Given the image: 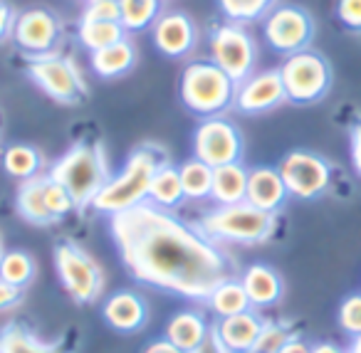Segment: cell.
Here are the masks:
<instances>
[{"label": "cell", "instance_id": "7bdbcfd3", "mask_svg": "<svg viewBox=\"0 0 361 353\" xmlns=\"http://www.w3.org/2000/svg\"><path fill=\"white\" fill-rule=\"evenodd\" d=\"M280 353H312V346H307L302 338H295L292 343H287L285 348H282Z\"/></svg>", "mask_w": 361, "mask_h": 353}, {"label": "cell", "instance_id": "277c9868", "mask_svg": "<svg viewBox=\"0 0 361 353\" xmlns=\"http://www.w3.org/2000/svg\"><path fill=\"white\" fill-rule=\"evenodd\" d=\"M238 82L213 60H196L180 75V101L196 116L211 119L235 106Z\"/></svg>", "mask_w": 361, "mask_h": 353}, {"label": "cell", "instance_id": "1f68e13d", "mask_svg": "<svg viewBox=\"0 0 361 353\" xmlns=\"http://www.w3.org/2000/svg\"><path fill=\"white\" fill-rule=\"evenodd\" d=\"M35 277V262L27 252L13 249V252L3 254V264H0V279L16 287H27Z\"/></svg>", "mask_w": 361, "mask_h": 353}, {"label": "cell", "instance_id": "b9f144b4", "mask_svg": "<svg viewBox=\"0 0 361 353\" xmlns=\"http://www.w3.org/2000/svg\"><path fill=\"white\" fill-rule=\"evenodd\" d=\"M144 353H186L183 348H178L176 343H171L169 338H159V341H151L144 348Z\"/></svg>", "mask_w": 361, "mask_h": 353}, {"label": "cell", "instance_id": "f1b7e54d", "mask_svg": "<svg viewBox=\"0 0 361 353\" xmlns=\"http://www.w3.org/2000/svg\"><path fill=\"white\" fill-rule=\"evenodd\" d=\"M121 25L126 32H144L156 25L161 13V0H119Z\"/></svg>", "mask_w": 361, "mask_h": 353}, {"label": "cell", "instance_id": "8fae6325", "mask_svg": "<svg viewBox=\"0 0 361 353\" xmlns=\"http://www.w3.org/2000/svg\"><path fill=\"white\" fill-rule=\"evenodd\" d=\"M193 154L213 168L240 163L243 136L233 121L223 116H211V119H203L193 134Z\"/></svg>", "mask_w": 361, "mask_h": 353}, {"label": "cell", "instance_id": "ba28073f", "mask_svg": "<svg viewBox=\"0 0 361 353\" xmlns=\"http://www.w3.org/2000/svg\"><path fill=\"white\" fill-rule=\"evenodd\" d=\"M280 75L285 82L287 101H295V104H314L331 87L329 62L312 50L285 57V62L280 65Z\"/></svg>", "mask_w": 361, "mask_h": 353}, {"label": "cell", "instance_id": "5b68a950", "mask_svg": "<svg viewBox=\"0 0 361 353\" xmlns=\"http://www.w3.org/2000/svg\"><path fill=\"white\" fill-rule=\"evenodd\" d=\"M198 230L206 237L223 240V242L262 244L275 235L277 213H265L247 200L233 205H218L216 210H208L198 220Z\"/></svg>", "mask_w": 361, "mask_h": 353}, {"label": "cell", "instance_id": "ee69618b", "mask_svg": "<svg viewBox=\"0 0 361 353\" xmlns=\"http://www.w3.org/2000/svg\"><path fill=\"white\" fill-rule=\"evenodd\" d=\"M312 353H349V351H341L334 343H317V346H312Z\"/></svg>", "mask_w": 361, "mask_h": 353}, {"label": "cell", "instance_id": "44dd1931", "mask_svg": "<svg viewBox=\"0 0 361 353\" xmlns=\"http://www.w3.org/2000/svg\"><path fill=\"white\" fill-rule=\"evenodd\" d=\"M240 282L250 297L252 306H270L282 299V277L267 264H250L240 274Z\"/></svg>", "mask_w": 361, "mask_h": 353}, {"label": "cell", "instance_id": "4316f807", "mask_svg": "<svg viewBox=\"0 0 361 353\" xmlns=\"http://www.w3.org/2000/svg\"><path fill=\"white\" fill-rule=\"evenodd\" d=\"M183 198H186V193H183V183H180V171L171 163L161 166V171L156 173L154 183H151L149 203L171 210Z\"/></svg>", "mask_w": 361, "mask_h": 353}, {"label": "cell", "instance_id": "8d00e7d4", "mask_svg": "<svg viewBox=\"0 0 361 353\" xmlns=\"http://www.w3.org/2000/svg\"><path fill=\"white\" fill-rule=\"evenodd\" d=\"M336 16L349 30H361V0H339Z\"/></svg>", "mask_w": 361, "mask_h": 353}, {"label": "cell", "instance_id": "60d3db41", "mask_svg": "<svg viewBox=\"0 0 361 353\" xmlns=\"http://www.w3.org/2000/svg\"><path fill=\"white\" fill-rule=\"evenodd\" d=\"M191 353H231L226 346H223V341L218 338V333H216V328L211 326V333H208V338L201 343V346L196 348V351H191Z\"/></svg>", "mask_w": 361, "mask_h": 353}, {"label": "cell", "instance_id": "f546056e", "mask_svg": "<svg viewBox=\"0 0 361 353\" xmlns=\"http://www.w3.org/2000/svg\"><path fill=\"white\" fill-rule=\"evenodd\" d=\"M6 171L13 175V178H20V180H27L32 175H40L42 171V154L32 146H25V144H13L6 149Z\"/></svg>", "mask_w": 361, "mask_h": 353}, {"label": "cell", "instance_id": "30bf717a", "mask_svg": "<svg viewBox=\"0 0 361 353\" xmlns=\"http://www.w3.org/2000/svg\"><path fill=\"white\" fill-rule=\"evenodd\" d=\"M262 32L272 50L290 57L295 52L310 50L312 40H314V20L300 6H277L265 18Z\"/></svg>", "mask_w": 361, "mask_h": 353}, {"label": "cell", "instance_id": "4dcf8cb0", "mask_svg": "<svg viewBox=\"0 0 361 353\" xmlns=\"http://www.w3.org/2000/svg\"><path fill=\"white\" fill-rule=\"evenodd\" d=\"M221 3L223 16L231 23H252V20H265L280 0H218Z\"/></svg>", "mask_w": 361, "mask_h": 353}, {"label": "cell", "instance_id": "8992f818", "mask_svg": "<svg viewBox=\"0 0 361 353\" xmlns=\"http://www.w3.org/2000/svg\"><path fill=\"white\" fill-rule=\"evenodd\" d=\"M25 70L27 77L35 82V87H40L57 104H82L87 99V94H90L80 67L75 65V60H70L67 55H60V52L27 57Z\"/></svg>", "mask_w": 361, "mask_h": 353}, {"label": "cell", "instance_id": "7a4b0ae2", "mask_svg": "<svg viewBox=\"0 0 361 353\" xmlns=\"http://www.w3.org/2000/svg\"><path fill=\"white\" fill-rule=\"evenodd\" d=\"M166 163H169V159H166V151L161 146L144 144L134 149L126 159L124 168L116 175H111L109 183L97 195L94 208L104 215H116L146 203L151 193V183H154L161 166Z\"/></svg>", "mask_w": 361, "mask_h": 353}, {"label": "cell", "instance_id": "cb8c5ba5", "mask_svg": "<svg viewBox=\"0 0 361 353\" xmlns=\"http://www.w3.org/2000/svg\"><path fill=\"white\" fill-rule=\"evenodd\" d=\"M247 180L250 171L243 163H228L216 168V180H213V195L218 205H233L247 200Z\"/></svg>", "mask_w": 361, "mask_h": 353}, {"label": "cell", "instance_id": "603a6c76", "mask_svg": "<svg viewBox=\"0 0 361 353\" xmlns=\"http://www.w3.org/2000/svg\"><path fill=\"white\" fill-rule=\"evenodd\" d=\"M0 353H70L65 351V341H42L37 333L23 323H8L0 338Z\"/></svg>", "mask_w": 361, "mask_h": 353}, {"label": "cell", "instance_id": "7c38bea8", "mask_svg": "<svg viewBox=\"0 0 361 353\" xmlns=\"http://www.w3.org/2000/svg\"><path fill=\"white\" fill-rule=\"evenodd\" d=\"M277 168L285 178L290 195L302 200L319 198L331 183V166L312 151H290Z\"/></svg>", "mask_w": 361, "mask_h": 353}, {"label": "cell", "instance_id": "3957f363", "mask_svg": "<svg viewBox=\"0 0 361 353\" xmlns=\"http://www.w3.org/2000/svg\"><path fill=\"white\" fill-rule=\"evenodd\" d=\"M47 175L70 190L77 210H87L111 178L104 146L97 141H80L50 166Z\"/></svg>", "mask_w": 361, "mask_h": 353}, {"label": "cell", "instance_id": "484cf974", "mask_svg": "<svg viewBox=\"0 0 361 353\" xmlns=\"http://www.w3.org/2000/svg\"><path fill=\"white\" fill-rule=\"evenodd\" d=\"M180 183H183V193L191 200H203L213 195V180H216V168L208 166L201 159H191L186 163H180Z\"/></svg>", "mask_w": 361, "mask_h": 353}, {"label": "cell", "instance_id": "e575fe53", "mask_svg": "<svg viewBox=\"0 0 361 353\" xmlns=\"http://www.w3.org/2000/svg\"><path fill=\"white\" fill-rule=\"evenodd\" d=\"M339 318L341 331H346L349 336H361V294H351L339 304Z\"/></svg>", "mask_w": 361, "mask_h": 353}, {"label": "cell", "instance_id": "74e56055", "mask_svg": "<svg viewBox=\"0 0 361 353\" xmlns=\"http://www.w3.org/2000/svg\"><path fill=\"white\" fill-rule=\"evenodd\" d=\"M349 141H351V163H354L356 173L361 175V116L351 124Z\"/></svg>", "mask_w": 361, "mask_h": 353}, {"label": "cell", "instance_id": "5bb4252c", "mask_svg": "<svg viewBox=\"0 0 361 353\" xmlns=\"http://www.w3.org/2000/svg\"><path fill=\"white\" fill-rule=\"evenodd\" d=\"M282 101H287V92L280 70H265L255 72L238 85L233 109H238L240 114H265L277 109Z\"/></svg>", "mask_w": 361, "mask_h": 353}, {"label": "cell", "instance_id": "6da1fadb", "mask_svg": "<svg viewBox=\"0 0 361 353\" xmlns=\"http://www.w3.org/2000/svg\"><path fill=\"white\" fill-rule=\"evenodd\" d=\"M109 225L121 262L141 284L208 304L223 282L235 277V264L216 240L149 200L111 215Z\"/></svg>", "mask_w": 361, "mask_h": 353}, {"label": "cell", "instance_id": "83f0119b", "mask_svg": "<svg viewBox=\"0 0 361 353\" xmlns=\"http://www.w3.org/2000/svg\"><path fill=\"white\" fill-rule=\"evenodd\" d=\"M80 42L87 47L90 52H99L104 47L114 45V42L124 40L126 30L121 23H111V20H80Z\"/></svg>", "mask_w": 361, "mask_h": 353}, {"label": "cell", "instance_id": "d590c367", "mask_svg": "<svg viewBox=\"0 0 361 353\" xmlns=\"http://www.w3.org/2000/svg\"><path fill=\"white\" fill-rule=\"evenodd\" d=\"M82 20H111L121 23L119 0H87V8L82 13Z\"/></svg>", "mask_w": 361, "mask_h": 353}, {"label": "cell", "instance_id": "836d02e7", "mask_svg": "<svg viewBox=\"0 0 361 353\" xmlns=\"http://www.w3.org/2000/svg\"><path fill=\"white\" fill-rule=\"evenodd\" d=\"M45 198H47V205H50V213L55 215L57 220H62L67 213L77 210L70 190H67L62 183H57L52 175H47V180H45Z\"/></svg>", "mask_w": 361, "mask_h": 353}, {"label": "cell", "instance_id": "d4e9b609", "mask_svg": "<svg viewBox=\"0 0 361 353\" xmlns=\"http://www.w3.org/2000/svg\"><path fill=\"white\" fill-rule=\"evenodd\" d=\"M208 306L218 314V316H235V314L250 311L252 302L247 297L245 287H243L240 277H233L228 282H223L221 287L213 292V297L208 299Z\"/></svg>", "mask_w": 361, "mask_h": 353}, {"label": "cell", "instance_id": "ac0fdd59", "mask_svg": "<svg viewBox=\"0 0 361 353\" xmlns=\"http://www.w3.org/2000/svg\"><path fill=\"white\" fill-rule=\"evenodd\" d=\"M262 323L265 321L250 309V311L235 314V316L218 318V323H213V328H216L218 338H221L223 346L231 353H247V351H255Z\"/></svg>", "mask_w": 361, "mask_h": 353}, {"label": "cell", "instance_id": "d6a6232c", "mask_svg": "<svg viewBox=\"0 0 361 353\" xmlns=\"http://www.w3.org/2000/svg\"><path fill=\"white\" fill-rule=\"evenodd\" d=\"M297 338L295 328L287 326V323H280V321H265L262 323V331L257 336V343H255V351L260 353H280L287 343H292Z\"/></svg>", "mask_w": 361, "mask_h": 353}, {"label": "cell", "instance_id": "2e32d148", "mask_svg": "<svg viewBox=\"0 0 361 353\" xmlns=\"http://www.w3.org/2000/svg\"><path fill=\"white\" fill-rule=\"evenodd\" d=\"M287 195L290 190H287L280 168H270V166L250 168V180H247V203L250 205L265 213H280L287 203Z\"/></svg>", "mask_w": 361, "mask_h": 353}, {"label": "cell", "instance_id": "52a82bcc", "mask_svg": "<svg viewBox=\"0 0 361 353\" xmlns=\"http://www.w3.org/2000/svg\"><path fill=\"white\" fill-rule=\"evenodd\" d=\"M55 269L65 292L77 304H92L102 297L104 272L102 267L75 242L55 244Z\"/></svg>", "mask_w": 361, "mask_h": 353}, {"label": "cell", "instance_id": "9c48e42d", "mask_svg": "<svg viewBox=\"0 0 361 353\" xmlns=\"http://www.w3.org/2000/svg\"><path fill=\"white\" fill-rule=\"evenodd\" d=\"M208 47H211V60L221 70H226L238 85L255 75L257 45L240 23H223L213 27Z\"/></svg>", "mask_w": 361, "mask_h": 353}, {"label": "cell", "instance_id": "ab89813d", "mask_svg": "<svg viewBox=\"0 0 361 353\" xmlns=\"http://www.w3.org/2000/svg\"><path fill=\"white\" fill-rule=\"evenodd\" d=\"M0 13H3V40H13L16 37V27H18V16L8 3L0 6Z\"/></svg>", "mask_w": 361, "mask_h": 353}, {"label": "cell", "instance_id": "f6af8a7d", "mask_svg": "<svg viewBox=\"0 0 361 353\" xmlns=\"http://www.w3.org/2000/svg\"><path fill=\"white\" fill-rule=\"evenodd\" d=\"M349 353H361V336H354V341H351V346H349Z\"/></svg>", "mask_w": 361, "mask_h": 353}, {"label": "cell", "instance_id": "4fadbf2b", "mask_svg": "<svg viewBox=\"0 0 361 353\" xmlns=\"http://www.w3.org/2000/svg\"><path fill=\"white\" fill-rule=\"evenodd\" d=\"M60 32L62 27L55 13H50L47 8H30V11L18 13V27L13 40L23 52H27V57L47 55V52H55Z\"/></svg>", "mask_w": 361, "mask_h": 353}, {"label": "cell", "instance_id": "d6986e66", "mask_svg": "<svg viewBox=\"0 0 361 353\" xmlns=\"http://www.w3.org/2000/svg\"><path fill=\"white\" fill-rule=\"evenodd\" d=\"M45 180L47 175H32L27 180H20L18 185V213L32 225H52L57 223V218L50 213V205L45 198Z\"/></svg>", "mask_w": 361, "mask_h": 353}, {"label": "cell", "instance_id": "ffe728a7", "mask_svg": "<svg viewBox=\"0 0 361 353\" xmlns=\"http://www.w3.org/2000/svg\"><path fill=\"white\" fill-rule=\"evenodd\" d=\"M136 60V45L134 40L124 37V40L114 42V45L104 47L99 52H92V70L102 77V80H116V77H124L134 70Z\"/></svg>", "mask_w": 361, "mask_h": 353}, {"label": "cell", "instance_id": "7402d4cb", "mask_svg": "<svg viewBox=\"0 0 361 353\" xmlns=\"http://www.w3.org/2000/svg\"><path fill=\"white\" fill-rule=\"evenodd\" d=\"M208 333H211V326L198 311H178L166 323V338L186 353L196 351L208 338Z\"/></svg>", "mask_w": 361, "mask_h": 353}, {"label": "cell", "instance_id": "f35d334b", "mask_svg": "<svg viewBox=\"0 0 361 353\" xmlns=\"http://www.w3.org/2000/svg\"><path fill=\"white\" fill-rule=\"evenodd\" d=\"M20 302H23V289L20 287L8 284V282H0V309H3V311H8V309H13Z\"/></svg>", "mask_w": 361, "mask_h": 353}, {"label": "cell", "instance_id": "9a60e30c", "mask_svg": "<svg viewBox=\"0 0 361 353\" xmlns=\"http://www.w3.org/2000/svg\"><path fill=\"white\" fill-rule=\"evenodd\" d=\"M154 45L169 60H183L198 45V27L186 13L171 11L156 20Z\"/></svg>", "mask_w": 361, "mask_h": 353}, {"label": "cell", "instance_id": "e0dca14e", "mask_svg": "<svg viewBox=\"0 0 361 353\" xmlns=\"http://www.w3.org/2000/svg\"><path fill=\"white\" fill-rule=\"evenodd\" d=\"M106 323L121 333L141 331L149 321V306L136 292H116L102 306Z\"/></svg>", "mask_w": 361, "mask_h": 353}, {"label": "cell", "instance_id": "bcb514c9", "mask_svg": "<svg viewBox=\"0 0 361 353\" xmlns=\"http://www.w3.org/2000/svg\"><path fill=\"white\" fill-rule=\"evenodd\" d=\"M247 353H260V351H247Z\"/></svg>", "mask_w": 361, "mask_h": 353}]
</instances>
